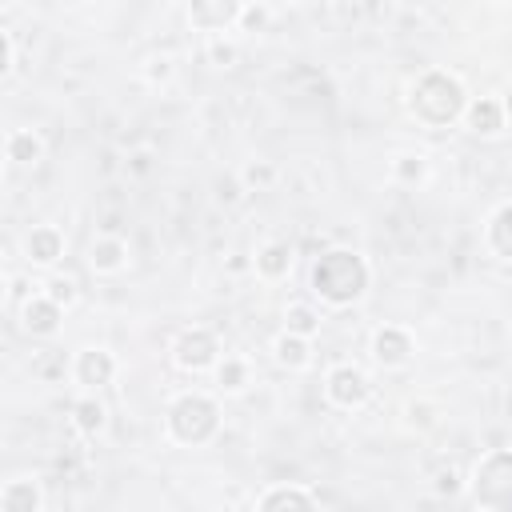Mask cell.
Here are the masks:
<instances>
[{
	"instance_id": "21",
	"label": "cell",
	"mask_w": 512,
	"mask_h": 512,
	"mask_svg": "<svg viewBox=\"0 0 512 512\" xmlns=\"http://www.w3.org/2000/svg\"><path fill=\"white\" fill-rule=\"evenodd\" d=\"M212 376H216V388H220V392L236 396V392L248 388V360H240V356H224V360L216 364Z\"/></svg>"
},
{
	"instance_id": "1",
	"label": "cell",
	"mask_w": 512,
	"mask_h": 512,
	"mask_svg": "<svg viewBox=\"0 0 512 512\" xmlns=\"http://www.w3.org/2000/svg\"><path fill=\"white\" fill-rule=\"evenodd\" d=\"M308 288L328 308H352L372 288V268L356 248H324L308 268Z\"/></svg>"
},
{
	"instance_id": "27",
	"label": "cell",
	"mask_w": 512,
	"mask_h": 512,
	"mask_svg": "<svg viewBox=\"0 0 512 512\" xmlns=\"http://www.w3.org/2000/svg\"><path fill=\"white\" fill-rule=\"evenodd\" d=\"M268 20H272V8H268V4H240L236 28H240V32H264Z\"/></svg>"
},
{
	"instance_id": "2",
	"label": "cell",
	"mask_w": 512,
	"mask_h": 512,
	"mask_svg": "<svg viewBox=\"0 0 512 512\" xmlns=\"http://www.w3.org/2000/svg\"><path fill=\"white\" fill-rule=\"evenodd\" d=\"M468 100L472 96H468L464 80L448 68H424L408 88V112L424 128H448V124L464 120Z\"/></svg>"
},
{
	"instance_id": "17",
	"label": "cell",
	"mask_w": 512,
	"mask_h": 512,
	"mask_svg": "<svg viewBox=\"0 0 512 512\" xmlns=\"http://www.w3.org/2000/svg\"><path fill=\"white\" fill-rule=\"evenodd\" d=\"M40 504H44V492H40V480H32V476H12L0 488L4 512H40Z\"/></svg>"
},
{
	"instance_id": "12",
	"label": "cell",
	"mask_w": 512,
	"mask_h": 512,
	"mask_svg": "<svg viewBox=\"0 0 512 512\" xmlns=\"http://www.w3.org/2000/svg\"><path fill=\"white\" fill-rule=\"evenodd\" d=\"M508 124V112H504V100L500 96H472L468 108H464V128L472 136H500Z\"/></svg>"
},
{
	"instance_id": "36",
	"label": "cell",
	"mask_w": 512,
	"mask_h": 512,
	"mask_svg": "<svg viewBox=\"0 0 512 512\" xmlns=\"http://www.w3.org/2000/svg\"><path fill=\"white\" fill-rule=\"evenodd\" d=\"M476 512H484V508H476Z\"/></svg>"
},
{
	"instance_id": "35",
	"label": "cell",
	"mask_w": 512,
	"mask_h": 512,
	"mask_svg": "<svg viewBox=\"0 0 512 512\" xmlns=\"http://www.w3.org/2000/svg\"><path fill=\"white\" fill-rule=\"evenodd\" d=\"M504 112H508V116H512V92H508V96H504Z\"/></svg>"
},
{
	"instance_id": "23",
	"label": "cell",
	"mask_w": 512,
	"mask_h": 512,
	"mask_svg": "<svg viewBox=\"0 0 512 512\" xmlns=\"http://www.w3.org/2000/svg\"><path fill=\"white\" fill-rule=\"evenodd\" d=\"M284 332L312 340V336L320 332V312H316L312 304H288V312H284Z\"/></svg>"
},
{
	"instance_id": "33",
	"label": "cell",
	"mask_w": 512,
	"mask_h": 512,
	"mask_svg": "<svg viewBox=\"0 0 512 512\" xmlns=\"http://www.w3.org/2000/svg\"><path fill=\"white\" fill-rule=\"evenodd\" d=\"M216 196H220V200H236L240 192H236V184H220V192H216Z\"/></svg>"
},
{
	"instance_id": "20",
	"label": "cell",
	"mask_w": 512,
	"mask_h": 512,
	"mask_svg": "<svg viewBox=\"0 0 512 512\" xmlns=\"http://www.w3.org/2000/svg\"><path fill=\"white\" fill-rule=\"evenodd\" d=\"M484 244L500 256V260H512V200H504L488 224H484Z\"/></svg>"
},
{
	"instance_id": "15",
	"label": "cell",
	"mask_w": 512,
	"mask_h": 512,
	"mask_svg": "<svg viewBox=\"0 0 512 512\" xmlns=\"http://www.w3.org/2000/svg\"><path fill=\"white\" fill-rule=\"evenodd\" d=\"M4 156H8V164H16V168H36V164L44 160V140H40V132H32V128H12V132L4 136Z\"/></svg>"
},
{
	"instance_id": "10",
	"label": "cell",
	"mask_w": 512,
	"mask_h": 512,
	"mask_svg": "<svg viewBox=\"0 0 512 512\" xmlns=\"http://www.w3.org/2000/svg\"><path fill=\"white\" fill-rule=\"evenodd\" d=\"M64 232L56 224H32L24 236V260L28 268H56L64 256Z\"/></svg>"
},
{
	"instance_id": "34",
	"label": "cell",
	"mask_w": 512,
	"mask_h": 512,
	"mask_svg": "<svg viewBox=\"0 0 512 512\" xmlns=\"http://www.w3.org/2000/svg\"><path fill=\"white\" fill-rule=\"evenodd\" d=\"M228 268H232V272H244V268H248V260H244V256H232V260H228Z\"/></svg>"
},
{
	"instance_id": "29",
	"label": "cell",
	"mask_w": 512,
	"mask_h": 512,
	"mask_svg": "<svg viewBox=\"0 0 512 512\" xmlns=\"http://www.w3.org/2000/svg\"><path fill=\"white\" fill-rule=\"evenodd\" d=\"M172 72H176V68H172L168 56H152V60H144V80H148V84H168Z\"/></svg>"
},
{
	"instance_id": "28",
	"label": "cell",
	"mask_w": 512,
	"mask_h": 512,
	"mask_svg": "<svg viewBox=\"0 0 512 512\" xmlns=\"http://www.w3.org/2000/svg\"><path fill=\"white\" fill-rule=\"evenodd\" d=\"M204 56H208L216 68H232V64H236V44L224 40V36H212L208 48H204Z\"/></svg>"
},
{
	"instance_id": "32",
	"label": "cell",
	"mask_w": 512,
	"mask_h": 512,
	"mask_svg": "<svg viewBox=\"0 0 512 512\" xmlns=\"http://www.w3.org/2000/svg\"><path fill=\"white\" fill-rule=\"evenodd\" d=\"M148 160H152L148 152H136V156H132V172H148Z\"/></svg>"
},
{
	"instance_id": "13",
	"label": "cell",
	"mask_w": 512,
	"mask_h": 512,
	"mask_svg": "<svg viewBox=\"0 0 512 512\" xmlns=\"http://www.w3.org/2000/svg\"><path fill=\"white\" fill-rule=\"evenodd\" d=\"M88 268L96 276H116L128 268V240L120 232H100L92 244H88Z\"/></svg>"
},
{
	"instance_id": "30",
	"label": "cell",
	"mask_w": 512,
	"mask_h": 512,
	"mask_svg": "<svg viewBox=\"0 0 512 512\" xmlns=\"http://www.w3.org/2000/svg\"><path fill=\"white\" fill-rule=\"evenodd\" d=\"M16 68V40L8 28H0V76H8Z\"/></svg>"
},
{
	"instance_id": "22",
	"label": "cell",
	"mask_w": 512,
	"mask_h": 512,
	"mask_svg": "<svg viewBox=\"0 0 512 512\" xmlns=\"http://www.w3.org/2000/svg\"><path fill=\"white\" fill-rule=\"evenodd\" d=\"M392 180L404 184V188L424 184V180H428V160H424L420 152H400V156L392 160Z\"/></svg>"
},
{
	"instance_id": "3",
	"label": "cell",
	"mask_w": 512,
	"mask_h": 512,
	"mask_svg": "<svg viewBox=\"0 0 512 512\" xmlns=\"http://www.w3.org/2000/svg\"><path fill=\"white\" fill-rule=\"evenodd\" d=\"M220 432V404L208 392H180L164 408V436L180 448H200Z\"/></svg>"
},
{
	"instance_id": "16",
	"label": "cell",
	"mask_w": 512,
	"mask_h": 512,
	"mask_svg": "<svg viewBox=\"0 0 512 512\" xmlns=\"http://www.w3.org/2000/svg\"><path fill=\"white\" fill-rule=\"evenodd\" d=\"M252 268L260 280H284L292 272V244L288 240H268L256 248L252 256Z\"/></svg>"
},
{
	"instance_id": "5",
	"label": "cell",
	"mask_w": 512,
	"mask_h": 512,
	"mask_svg": "<svg viewBox=\"0 0 512 512\" xmlns=\"http://www.w3.org/2000/svg\"><path fill=\"white\" fill-rule=\"evenodd\" d=\"M220 360H224V352H220V336H216L212 328L192 324V328H184V332L172 340V364H176L180 372H192V376L216 372Z\"/></svg>"
},
{
	"instance_id": "25",
	"label": "cell",
	"mask_w": 512,
	"mask_h": 512,
	"mask_svg": "<svg viewBox=\"0 0 512 512\" xmlns=\"http://www.w3.org/2000/svg\"><path fill=\"white\" fill-rule=\"evenodd\" d=\"M432 492L436 496H460V492H468V476L456 468V464H440L436 472H432Z\"/></svg>"
},
{
	"instance_id": "8",
	"label": "cell",
	"mask_w": 512,
	"mask_h": 512,
	"mask_svg": "<svg viewBox=\"0 0 512 512\" xmlns=\"http://www.w3.org/2000/svg\"><path fill=\"white\" fill-rule=\"evenodd\" d=\"M60 324H64V308H60L56 300H48L44 292H32V296L20 304V328H24V336L48 340V336L60 332Z\"/></svg>"
},
{
	"instance_id": "4",
	"label": "cell",
	"mask_w": 512,
	"mask_h": 512,
	"mask_svg": "<svg viewBox=\"0 0 512 512\" xmlns=\"http://www.w3.org/2000/svg\"><path fill=\"white\" fill-rule=\"evenodd\" d=\"M468 492L484 512H512V448L484 452L468 472Z\"/></svg>"
},
{
	"instance_id": "11",
	"label": "cell",
	"mask_w": 512,
	"mask_h": 512,
	"mask_svg": "<svg viewBox=\"0 0 512 512\" xmlns=\"http://www.w3.org/2000/svg\"><path fill=\"white\" fill-rule=\"evenodd\" d=\"M236 20H240V4L236 0H196V4H188V24L196 32L224 36L228 28H236Z\"/></svg>"
},
{
	"instance_id": "24",
	"label": "cell",
	"mask_w": 512,
	"mask_h": 512,
	"mask_svg": "<svg viewBox=\"0 0 512 512\" xmlns=\"http://www.w3.org/2000/svg\"><path fill=\"white\" fill-rule=\"evenodd\" d=\"M276 180H280V172H276L272 160H248V164L240 168V184H244V192H264V188H272Z\"/></svg>"
},
{
	"instance_id": "14",
	"label": "cell",
	"mask_w": 512,
	"mask_h": 512,
	"mask_svg": "<svg viewBox=\"0 0 512 512\" xmlns=\"http://www.w3.org/2000/svg\"><path fill=\"white\" fill-rule=\"evenodd\" d=\"M256 512H320V508L304 484H268L256 500Z\"/></svg>"
},
{
	"instance_id": "18",
	"label": "cell",
	"mask_w": 512,
	"mask_h": 512,
	"mask_svg": "<svg viewBox=\"0 0 512 512\" xmlns=\"http://www.w3.org/2000/svg\"><path fill=\"white\" fill-rule=\"evenodd\" d=\"M104 424H108V408L100 404L96 392H84V396L72 400V428H76L84 440H96V436L104 432Z\"/></svg>"
},
{
	"instance_id": "6",
	"label": "cell",
	"mask_w": 512,
	"mask_h": 512,
	"mask_svg": "<svg viewBox=\"0 0 512 512\" xmlns=\"http://www.w3.org/2000/svg\"><path fill=\"white\" fill-rule=\"evenodd\" d=\"M376 384L360 364H332L324 376V400L340 412H360L372 400Z\"/></svg>"
},
{
	"instance_id": "26",
	"label": "cell",
	"mask_w": 512,
	"mask_h": 512,
	"mask_svg": "<svg viewBox=\"0 0 512 512\" xmlns=\"http://www.w3.org/2000/svg\"><path fill=\"white\" fill-rule=\"evenodd\" d=\"M40 292H44L48 300H56L64 312H68V308L76 304V296H80V288H76V280H72V276H48Z\"/></svg>"
},
{
	"instance_id": "9",
	"label": "cell",
	"mask_w": 512,
	"mask_h": 512,
	"mask_svg": "<svg viewBox=\"0 0 512 512\" xmlns=\"http://www.w3.org/2000/svg\"><path fill=\"white\" fill-rule=\"evenodd\" d=\"M72 380L84 388V392H100L104 384L116 380V356L108 348H80L76 360H72Z\"/></svg>"
},
{
	"instance_id": "31",
	"label": "cell",
	"mask_w": 512,
	"mask_h": 512,
	"mask_svg": "<svg viewBox=\"0 0 512 512\" xmlns=\"http://www.w3.org/2000/svg\"><path fill=\"white\" fill-rule=\"evenodd\" d=\"M408 416H412V424H428L432 416H428V404H408Z\"/></svg>"
},
{
	"instance_id": "7",
	"label": "cell",
	"mask_w": 512,
	"mask_h": 512,
	"mask_svg": "<svg viewBox=\"0 0 512 512\" xmlns=\"http://www.w3.org/2000/svg\"><path fill=\"white\" fill-rule=\"evenodd\" d=\"M368 352L380 368H404L416 356V336L404 324H380L368 340Z\"/></svg>"
},
{
	"instance_id": "19",
	"label": "cell",
	"mask_w": 512,
	"mask_h": 512,
	"mask_svg": "<svg viewBox=\"0 0 512 512\" xmlns=\"http://www.w3.org/2000/svg\"><path fill=\"white\" fill-rule=\"evenodd\" d=\"M272 356H276L280 368H288V372H304V368L312 364V340L292 336V332H280V336L272 340Z\"/></svg>"
}]
</instances>
